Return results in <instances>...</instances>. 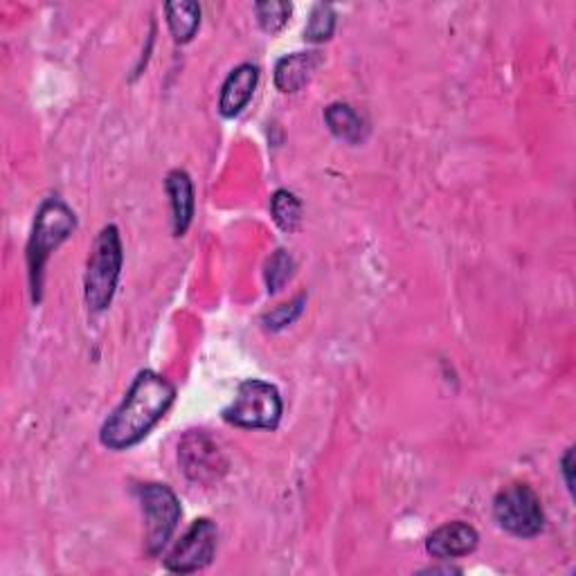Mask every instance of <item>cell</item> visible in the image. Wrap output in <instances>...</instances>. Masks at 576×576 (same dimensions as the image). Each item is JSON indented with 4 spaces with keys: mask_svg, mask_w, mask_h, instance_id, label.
<instances>
[{
    "mask_svg": "<svg viewBox=\"0 0 576 576\" xmlns=\"http://www.w3.org/2000/svg\"><path fill=\"white\" fill-rule=\"evenodd\" d=\"M284 403L279 390L266 381L249 379L239 383L237 396L223 407V422L245 430H275L281 422Z\"/></svg>",
    "mask_w": 576,
    "mask_h": 576,
    "instance_id": "277c9868",
    "label": "cell"
},
{
    "mask_svg": "<svg viewBox=\"0 0 576 576\" xmlns=\"http://www.w3.org/2000/svg\"><path fill=\"white\" fill-rule=\"evenodd\" d=\"M293 5L291 3H281V0H264V3L255 5V14H257V23L266 34H279L288 19H291Z\"/></svg>",
    "mask_w": 576,
    "mask_h": 576,
    "instance_id": "e0dca14e",
    "label": "cell"
},
{
    "mask_svg": "<svg viewBox=\"0 0 576 576\" xmlns=\"http://www.w3.org/2000/svg\"><path fill=\"white\" fill-rule=\"evenodd\" d=\"M260 81V68L253 64H241L237 66L223 81L221 97H219V111L223 117H237L249 102L253 100V93Z\"/></svg>",
    "mask_w": 576,
    "mask_h": 576,
    "instance_id": "30bf717a",
    "label": "cell"
},
{
    "mask_svg": "<svg viewBox=\"0 0 576 576\" xmlns=\"http://www.w3.org/2000/svg\"><path fill=\"white\" fill-rule=\"evenodd\" d=\"M493 516L505 531L518 539H537L545 527L539 493L522 482L505 486L493 498Z\"/></svg>",
    "mask_w": 576,
    "mask_h": 576,
    "instance_id": "5b68a950",
    "label": "cell"
},
{
    "mask_svg": "<svg viewBox=\"0 0 576 576\" xmlns=\"http://www.w3.org/2000/svg\"><path fill=\"white\" fill-rule=\"evenodd\" d=\"M178 462L183 473L196 484L219 482L228 462L219 443L203 430H189L178 443Z\"/></svg>",
    "mask_w": 576,
    "mask_h": 576,
    "instance_id": "ba28073f",
    "label": "cell"
},
{
    "mask_svg": "<svg viewBox=\"0 0 576 576\" xmlns=\"http://www.w3.org/2000/svg\"><path fill=\"white\" fill-rule=\"evenodd\" d=\"M219 529L210 518H198L183 533V539L164 558V569L172 574H194L208 567L217 554Z\"/></svg>",
    "mask_w": 576,
    "mask_h": 576,
    "instance_id": "52a82bcc",
    "label": "cell"
},
{
    "mask_svg": "<svg viewBox=\"0 0 576 576\" xmlns=\"http://www.w3.org/2000/svg\"><path fill=\"white\" fill-rule=\"evenodd\" d=\"M138 498L147 522V531H145L147 554L158 556L164 548H168L181 522L183 516L181 503L168 484H155V482L138 486Z\"/></svg>",
    "mask_w": 576,
    "mask_h": 576,
    "instance_id": "8992f818",
    "label": "cell"
},
{
    "mask_svg": "<svg viewBox=\"0 0 576 576\" xmlns=\"http://www.w3.org/2000/svg\"><path fill=\"white\" fill-rule=\"evenodd\" d=\"M164 192H168L170 205H172L174 237H183L192 226L194 208H196L194 183H192L189 174L183 170H172L168 174V178H164Z\"/></svg>",
    "mask_w": 576,
    "mask_h": 576,
    "instance_id": "7c38bea8",
    "label": "cell"
},
{
    "mask_svg": "<svg viewBox=\"0 0 576 576\" xmlns=\"http://www.w3.org/2000/svg\"><path fill=\"white\" fill-rule=\"evenodd\" d=\"M572 471H574V448H567L565 456L561 460V473L565 480V486L569 493H574V480H572Z\"/></svg>",
    "mask_w": 576,
    "mask_h": 576,
    "instance_id": "ffe728a7",
    "label": "cell"
},
{
    "mask_svg": "<svg viewBox=\"0 0 576 576\" xmlns=\"http://www.w3.org/2000/svg\"><path fill=\"white\" fill-rule=\"evenodd\" d=\"M318 66H320V53L315 50L291 53V55L281 57L275 64V77H273L277 91L286 95L302 91L311 81Z\"/></svg>",
    "mask_w": 576,
    "mask_h": 576,
    "instance_id": "8fae6325",
    "label": "cell"
},
{
    "mask_svg": "<svg viewBox=\"0 0 576 576\" xmlns=\"http://www.w3.org/2000/svg\"><path fill=\"white\" fill-rule=\"evenodd\" d=\"M164 14L176 44H189L200 27V5L194 0H176L164 5Z\"/></svg>",
    "mask_w": 576,
    "mask_h": 576,
    "instance_id": "5bb4252c",
    "label": "cell"
},
{
    "mask_svg": "<svg viewBox=\"0 0 576 576\" xmlns=\"http://www.w3.org/2000/svg\"><path fill=\"white\" fill-rule=\"evenodd\" d=\"M270 215L281 232H296L302 223V200L288 189H277L270 198Z\"/></svg>",
    "mask_w": 576,
    "mask_h": 576,
    "instance_id": "9a60e30c",
    "label": "cell"
},
{
    "mask_svg": "<svg viewBox=\"0 0 576 576\" xmlns=\"http://www.w3.org/2000/svg\"><path fill=\"white\" fill-rule=\"evenodd\" d=\"M122 264H125V249H122L119 230L115 226H104L93 243L84 277V298L91 311L102 313L111 307Z\"/></svg>",
    "mask_w": 576,
    "mask_h": 576,
    "instance_id": "3957f363",
    "label": "cell"
},
{
    "mask_svg": "<svg viewBox=\"0 0 576 576\" xmlns=\"http://www.w3.org/2000/svg\"><path fill=\"white\" fill-rule=\"evenodd\" d=\"M176 401V388L151 369L140 372L127 396L113 410L100 430V441L108 450H129L138 446L153 426L164 419Z\"/></svg>",
    "mask_w": 576,
    "mask_h": 576,
    "instance_id": "6da1fadb",
    "label": "cell"
},
{
    "mask_svg": "<svg viewBox=\"0 0 576 576\" xmlns=\"http://www.w3.org/2000/svg\"><path fill=\"white\" fill-rule=\"evenodd\" d=\"M74 228H77V217L64 198L50 196L41 203L27 241V275H30L34 304L41 302V291H44V268L50 255L74 232Z\"/></svg>",
    "mask_w": 576,
    "mask_h": 576,
    "instance_id": "7a4b0ae2",
    "label": "cell"
},
{
    "mask_svg": "<svg viewBox=\"0 0 576 576\" xmlns=\"http://www.w3.org/2000/svg\"><path fill=\"white\" fill-rule=\"evenodd\" d=\"M304 302H307V298H304V296H298L293 302L281 304V307H277L275 311L266 313V315H264L266 329H270V332H279V329H284L286 324H293V322L298 320V315L302 313Z\"/></svg>",
    "mask_w": 576,
    "mask_h": 576,
    "instance_id": "d6986e66",
    "label": "cell"
},
{
    "mask_svg": "<svg viewBox=\"0 0 576 576\" xmlns=\"http://www.w3.org/2000/svg\"><path fill=\"white\" fill-rule=\"evenodd\" d=\"M293 270H296V262L293 257L288 255L286 251H275L273 257L268 260L266 264V270H264V279H266V286H268V293H277L284 288V284L293 277Z\"/></svg>",
    "mask_w": 576,
    "mask_h": 576,
    "instance_id": "ac0fdd59",
    "label": "cell"
},
{
    "mask_svg": "<svg viewBox=\"0 0 576 576\" xmlns=\"http://www.w3.org/2000/svg\"><path fill=\"white\" fill-rule=\"evenodd\" d=\"M336 32V12L332 5L318 3L311 8V14L304 25V41L309 44H324Z\"/></svg>",
    "mask_w": 576,
    "mask_h": 576,
    "instance_id": "2e32d148",
    "label": "cell"
},
{
    "mask_svg": "<svg viewBox=\"0 0 576 576\" xmlns=\"http://www.w3.org/2000/svg\"><path fill=\"white\" fill-rule=\"evenodd\" d=\"M324 122H326L329 131L349 145H360L365 140V134H367L365 119L349 104L336 102L332 106H326Z\"/></svg>",
    "mask_w": 576,
    "mask_h": 576,
    "instance_id": "4fadbf2b",
    "label": "cell"
},
{
    "mask_svg": "<svg viewBox=\"0 0 576 576\" xmlns=\"http://www.w3.org/2000/svg\"><path fill=\"white\" fill-rule=\"evenodd\" d=\"M477 543H480V533L475 531V527L456 520L437 527L430 533L426 541V552L437 561H450L473 554L477 550Z\"/></svg>",
    "mask_w": 576,
    "mask_h": 576,
    "instance_id": "9c48e42d",
    "label": "cell"
}]
</instances>
